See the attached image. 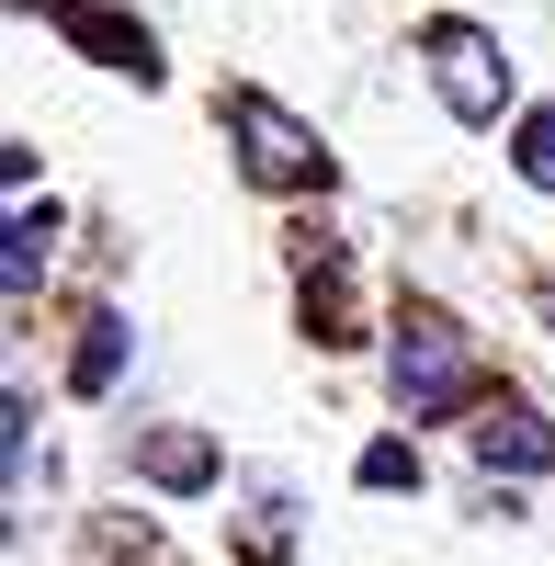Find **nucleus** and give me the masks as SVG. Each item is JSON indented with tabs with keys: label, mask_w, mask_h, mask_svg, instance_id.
I'll return each instance as SVG.
<instances>
[{
	"label": "nucleus",
	"mask_w": 555,
	"mask_h": 566,
	"mask_svg": "<svg viewBox=\"0 0 555 566\" xmlns=\"http://www.w3.org/2000/svg\"><path fill=\"white\" fill-rule=\"evenodd\" d=\"M386 386H397V408L408 419H453V408H477V340L453 328L431 295H408L397 306V340H386Z\"/></svg>",
	"instance_id": "obj_1"
},
{
	"label": "nucleus",
	"mask_w": 555,
	"mask_h": 566,
	"mask_svg": "<svg viewBox=\"0 0 555 566\" xmlns=\"http://www.w3.org/2000/svg\"><path fill=\"white\" fill-rule=\"evenodd\" d=\"M420 69H431L453 125H499L511 114V57H499L488 23H420Z\"/></svg>",
	"instance_id": "obj_2"
},
{
	"label": "nucleus",
	"mask_w": 555,
	"mask_h": 566,
	"mask_svg": "<svg viewBox=\"0 0 555 566\" xmlns=\"http://www.w3.org/2000/svg\"><path fill=\"white\" fill-rule=\"evenodd\" d=\"M227 136H239V159L261 193H306V181H329V148L272 103V91H227Z\"/></svg>",
	"instance_id": "obj_3"
},
{
	"label": "nucleus",
	"mask_w": 555,
	"mask_h": 566,
	"mask_svg": "<svg viewBox=\"0 0 555 566\" xmlns=\"http://www.w3.org/2000/svg\"><path fill=\"white\" fill-rule=\"evenodd\" d=\"M57 23H69V45H91L103 69H125V80H159V45H148V23L103 12V0H57Z\"/></svg>",
	"instance_id": "obj_4"
},
{
	"label": "nucleus",
	"mask_w": 555,
	"mask_h": 566,
	"mask_svg": "<svg viewBox=\"0 0 555 566\" xmlns=\"http://www.w3.org/2000/svg\"><path fill=\"white\" fill-rule=\"evenodd\" d=\"M477 464H488V476H544V464H555V431H544L533 408L499 397V408L477 419Z\"/></svg>",
	"instance_id": "obj_5"
},
{
	"label": "nucleus",
	"mask_w": 555,
	"mask_h": 566,
	"mask_svg": "<svg viewBox=\"0 0 555 566\" xmlns=\"http://www.w3.org/2000/svg\"><path fill=\"white\" fill-rule=\"evenodd\" d=\"M136 476L170 488V499H193V488H216V442L205 431H136Z\"/></svg>",
	"instance_id": "obj_6"
},
{
	"label": "nucleus",
	"mask_w": 555,
	"mask_h": 566,
	"mask_svg": "<svg viewBox=\"0 0 555 566\" xmlns=\"http://www.w3.org/2000/svg\"><path fill=\"white\" fill-rule=\"evenodd\" d=\"M45 250H57V205L34 216V193L12 205V250H0V283H12V306L34 295V272H45Z\"/></svg>",
	"instance_id": "obj_7"
},
{
	"label": "nucleus",
	"mask_w": 555,
	"mask_h": 566,
	"mask_svg": "<svg viewBox=\"0 0 555 566\" xmlns=\"http://www.w3.org/2000/svg\"><path fill=\"white\" fill-rule=\"evenodd\" d=\"M125 340H136L125 317H91V328H80V363H69V386H80V397H114V374H125Z\"/></svg>",
	"instance_id": "obj_8"
},
{
	"label": "nucleus",
	"mask_w": 555,
	"mask_h": 566,
	"mask_svg": "<svg viewBox=\"0 0 555 566\" xmlns=\"http://www.w3.org/2000/svg\"><path fill=\"white\" fill-rule=\"evenodd\" d=\"M511 170L533 181V193H555V103H533V114H522V136H511Z\"/></svg>",
	"instance_id": "obj_9"
},
{
	"label": "nucleus",
	"mask_w": 555,
	"mask_h": 566,
	"mask_svg": "<svg viewBox=\"0 0 555 566\" xmlns=\"http://www.w3.org/2000/svg\"><path fill=\"white\" fill-rule=\"evenodd\" d=\"M363 488H420V453H408V442H375V453H363Z\"/></svg>",
	"instance_id": "obj_10"
},
{
	"label": "nucleus",
	"mask_w": 555,
	"mask_h": 566,
	"mask_svg": "<svg viewBox=\"0 0 555 566\" xmlns=\"http://www.w3.org/2000/svg\"><path fill=\"white\" fill-rule=\"evenodd\" d=\"M250 566H284V499H250Z\"/></svg>",
	"instance_id": "obj_11"
}]
</instances>
